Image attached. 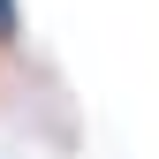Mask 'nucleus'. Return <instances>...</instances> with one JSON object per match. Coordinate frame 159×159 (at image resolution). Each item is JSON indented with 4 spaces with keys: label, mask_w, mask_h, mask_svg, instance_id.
<instances>
[{
    "label": "nucleus",
    "mask_w": 159,
    "mask_h": 159,
    "mask_svg": "<svg viewBox=\"0 0 159 159\" xmlns=\"http://www.w3.org/2000/svg\"><path fill=\"white\" fill-rule=\"evenodd\" d=\"M0 38H15V0H0Z\"/></svg>",
    "instance_id": "nucleus-1"
}]
</instances>
